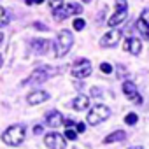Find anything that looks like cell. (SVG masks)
I'll return each mask as SVG.
<instances>
[{
  "mask_svg": "<svg viewBox=\"0 0 149 149\" xmlns=\"http://www.w3.org/2000/svg\"><path fill=\"white\" fill-rule=\"evenodd\" d=\"M2 140L7 146H19L25 140V126L23 125H13V126H9L4 132V135H2Z\"/></svg>",
  "mask_w": 149,
  "mask_h": 149,
  "instance_id": "obj_1",
  "label": "cell"
},
{
  "mask_svg": "<svg viewBox=\"0 0 149 149\" xmlns=\"http://www.w3.org/2000/svg\"><path fill=\"white\" fill-rule=\"evenodd\" d=\"M72 44H74V35L68 30H60L58 37H56V56L58 58L65 56L70 51Z\"/></svg>",
  "mask_w": 149,
  "mask_h": 149,
  "instance_id": "obj_2",
  "label": "cell"
},
{
  "mask_svg": "<svg viewBox=\"0 0 149 149\" xmlns=\"http://www.w3.org/2000/svg\"><path fill=\"white\" fill-rule=\"evenodd\" d=\"M109 116H111V111H109V107H107V105H104V104H97V105H93V109L88 112V118H86V121H88L90 125L97 126V125L104 123V121H105Z\"/></svg>",
  "mask_w": 149,
  "mask_h": 149,
  "instance_id": "obj_3",
  "label": "cell"
},
{
  "mask_svg": "<svg viewBox=\"0 0 149 149\" xmlns=\"http://www.w3.org/2000/svg\"><path fill=\"white\" fill-rule=\"evenodd\" d=\"M53 72H54L53 68L40 67V68L33 70V72L30 74V77H26L21 84H23V86H26V84H40V83H44V81H47V79L51 77V74H53Z\"/></svg>",
  "mask_w": 149,
  "mask_h": 149,
  "instance_id": "obj_4",
  "label": "cell"
},
{
  "mask_svg": "<svg viewBox=\"0 0 149 149\" xmlns=\"http://www.w3.org/2000/svg\"><path fill=\"white\" fill-rule=\"evenodd\" d=\"M128 14V6H126V0H116V13L111 16V19L107 21L109 26H118L126 19Z\"/></svg>",
  "mask_w": 149,
  "mask_h": 149,
  "instance_id": "obj_5",
  "label": "cell"
},
{
  "mask_svg": "<svg viewBox=\"0 0 149 149\" xmlns=\"http://www.w3.org/2000/svg\"><path fill=\"white\" fill-rule=\"evenodd\" d=\"M81 13H83V6H77L76 2H70V4H67V6H61L60 9L53 11V14H54L56 21H61V19H65V18H68V16L81 14Z\"/></svg>",
  "mask_w": 149,
  "mask_h": 149,
  "instance_id": "obj_6",
  "label": "cell"
},
{
  "mask_svg": "<svg viewBox=\"0 0 149 149\" xmlns=\"http://www.w3.org/2000/svg\"><path fill=\"white\" fill-rule=\"evenodd\" d=\"M90 74H91V61L88 58H81V60H77L76 63H74L72 76L76 79H84V77L90 76Z\"/></svg>",
  "mask_w": 149,
  "mask_h": 149,
  "instance_id": "obj_7",
  "label": "cell"
},
{
  "mask_svg": "<svg viewBox=\"0 0 149 149\" xmlns=\"http://www.w3.org/2000/svg\"><path fill=\"white\" fill-rule=\"evenodd\" d=\"M44 144L49 149H65V146H67L65 137L60 135V133H47L44 137Z\"/></svg>",
  "mask_w": 149,
  "mask_h": 149,
  "instance_id": "obj_8",
  "label": "cell"
},
{
  "mask_svg": "<svg viewBox=\"0 0 149 149\" xmlns=\"http://www.w3.org/2000/svg\"><path fill=\"white\" fill-rule=\"evenodd\" d=\"M119 40H121V32L111 30V32H107V33L100 39V46H102V47H114V46L119 44Z\"/></svg>",
  "mask_w": 149,
  "mask_h": 149,
  "instance_id": "obj_9",
  "label": "cell"
},
{
  "mask_svg": "<svg viewBox=\"0 0 149 149\" xmlns=\"http://www.w3.org/2000/svg\"><path fill=\"white\" fill-rule=\"evenodd\" d=\"M123 93L132 100V102H135V104H142V97L139 95V91H137V86L132 83V81H126L125 84H123Z\"/></svg>",
  "mask_w": 149,
  "mask_h": 149,
  "instance_id": "obj_10",
  "label": "cell"
},
{
  "mask_svg": "<svg viewBox=\"0 0 149 149\" xmlns=\"http://www.w3.org/2000/svg\"><path fill=\"white\" fill-rule=\"evenodd\" d=\"M123 49H125L126 53H130V54H139L140 49H142L140 39H137V37H128V39L125 40V44H123Z\"/></svg>",
  "mask_w": 149,
  "mask_h": 149,
  "instance_id": "obj_11",
  "label": "cell"
},
{
  "mask_svg": "<svg viewBox=\"0 0 149 149\" xmlns=\"http://www.w3.org/2000/svg\"><path fill=\"white\" fill-rule=\"evenodd\" d=\"M30 46H32V51H33L35 54H44V53H47V49L51 47V42H49L47 39H33V40L30 42Z\"/></svg>",
  "mask_w": 149,
  "mask_h": 149,
  "instance_id": "obj_12",
  "label": "cell"
},
{
  "mask_svg": "<svg viewBox=\"0 0 149 149\" xmlns=\"http://www.w3.org/2000/svg\"><path fill=\"white\" fill-rule=\"evenodd\" d=\"M63 116L58 112V111H49L47 114H46V125L47 126H51V128H58V126H61L63 125Z\"/></svg>",
  "mask_w": 149,
  "mask_h": 149,
  "instance_id": "obj_13",
  "label": "cell"
},
{
  "mask_svg": "<svg viewBox=\"0 0 149 149\" xmlns=\"http://www.w3.org/2000/svg\"><path fill=\"white\" fill-rule=\"evenodd\" d=\"M47 98H49V93H47V91H40V90H37V91H32V93L26 97V102H28L30 105H37V104L46 102Z\"/></svg>",
  "mask_w": 149,
  "mask_h": 149,
  "instance_id": "obj_14",
  "label": "cell"
},
{
  "mask_svg": "<svg viewBox=\"0 0 149 149\" xmlns=\"http://www.w3.org/2000/svg\"><path fill=\"white\" fill-rule=\"evenodd\" d=\"M88 107H90V98L86 95H77L72 100V109L74 111H84Z\"/></svg>",
  "mask_w": 149,
  "mask_h": 149,
  "instance_id": "obj_15",
  "label": "cell"
},
{
  "mask_svg": "<svg viewBox=\"0 0 149 149\" xmlns=\"http://www.w3.org/2000/svg\"><path fill=\"white\" fill-rule=\"evenodd\" d=\"M126 137V133L123 132V130H116V132H112L111 135H107L105 139H104V144H112V142H121L123 139Z\"/></svg>",
  "mask_w": 149,
  "mask_h": 149,
  "instance_id": "obj_16",
  "label": "cell"
},
{
  "mask_svg": "<svg viewBox=\"0 0 149 149\" xmlns=\"http://www.w3.org/2000/svg\"><path fill=\"white\" fill-rule=\"evenodd\" d=\"M135 28L139 30V33H142V37H144V39H147V40H149V23H146L142 18H139V21L135 23Z\"/></svg>",
  "mask_w": 149,
  "mask_h": 149,
  "instance_id": "obj_17",
  "label": "cell"
},
{
  "mask_svg": "<svg viewBox=\"0 0 149 149\" xmlns=\"http://www.w3.org/2000/svg\"><path fill=\"white\" fill-rule=\"evenodd\" d=\"M9 23V16H7V13H6V9L0 6V26H6Z\"/></svg>",
  "mask_w": 149,
  "mask_h": 149,
  "instance_id": "obj_18",
  "label": "cell"
},
{
  "mask_svg": "<svg viewBox=\"0 0 149 149\" xmlns=\"http://www.w3.org/2000/svg\"><path fill=\"white\" fill-rule=\"evenodd\" d=\"M65 139H68V140H76V139H77V130L67 128V130H65Z\"/></svg>",
  "mask_w": 149,
  "mask_h": 149,
  "instance_id": "obj_19",
  "label": "cell"
},
{
  "mask_svg": "<svg viewBox=\"0 0 149 149\" xmlns=\"http://www.w3.org/2000/svg\"><path fill=\"white\" fill-rule=\"evenodd\" d=\"M137 119H139V116H137L135 112H130V114H126L125 123H126V125H135V123H137Z\"/></svg>",
  "mask_w": 149,
  "mask_h": 149,
  "instance_id": "obj_20",
  "label": "cell"
},
{
  "mask_svg": "<svg viewBox=\"0 0 149 149\" xmlns=\"http://www.w3.org/2000/svg\"><path fill=\"white\" fill-rule=\"evenodd\" d=\"M84 26H86L84 19H81V18H77V19H74V30H77V32H81V30H83Z\"/></svg>",
  "mask_w": 149,
  "mask_h": 149,
  "instance_id": "obj_21",
  "label": "cell"
},
{
  "mask_svg": "<svg viewBox=\"0 0 149 149\" xmlns=\"http://www.w3.org/2000/svg\"><path fill=\"white\" fill-rule=\"evenodd\" d=\"M63 2H65V0H49V6H51L53 11H56V9H60L63 6Z\"/></svg>",
  "mask_w": 149,
  "mask_h": 149,
  "instance_id": "obj_22",
  "label": "cell"
},
{
  "mask_svg": "<svg viewBox=\"0 0 149 149\" xmlns=\"http://www.w3.org/2000/svg\"><path fill=\"white\" fill-rule=\"evenodd\" d=\"M100 70L104 74H111L112 72V67H111V63H100Z\"/></svg>",
  "mask_w": 149,
  "mask_h": 149,
  "instance_id": "obj_23",
  "label": "cell"
},
{
  "mask_svg": "<svg viewBox=\"0 0 149 149\" xmlns=\"http://www.w3.org/2000/svg\"><path fill=\"white\" fill-rule=\"evenodd\" d=\"M116 70H118V77H126V68H125V67L118 65V67H116Z\"/></svg>",
  "mask_w": 149,
  "mask_h": 149,
  "instance_id": "obj_24",
  "label": "cell"
},
{
  "mask_svg": "<svg viewBox=\"0 0 149 149\" xmlns=\"http://www.w3.org/2000/svg\"><path fill=\"white\" fill-rule=\"evenodd\" d=\"M140 18H142L146 23H149V9H144V11L140 13Z\"/></svg>",
  "mask_w": 149,
  "mask_h": 149,
  "instance_id": "obj_25",
  "label": "cell"
},
{
  "mask_svg": "<svg viewBox=\"0 0 149 149\" xmlns=\"http://www.w3.org/2000/svg\"><path fill=\"white\" fill-rule=\"evenodd\" d=\"M76 130H77L79 133H83V132L86 130V125H84V123H77V125H76Z\"/></svg>",
  "mask_w": 149,
  "mask_h": 149,
  "instance_id": "obj_26",
  "label": "cell"
},
{
  "mask_svg": "<svg viewBox=\"0 0 149 149\" xmlns=\"http://www.w3.org/2000/svg\"><path fill=\"white\" fill-rule=\"evenodd\" d=\"M33 133H35V135H40V133H42V126H40V125H35V126H33Z\"/></svg>",
  "mask_w": 149,
  "mask_h": 149,
  "instance_id": "obj_27",
  "label": "cell"
},
{
  "mask_svg": "<svg viewBox=\"0 0 149 149\" xmlns=\"http://www.w3.org/2000/svg\"><path fill=\"white\" fill-rule=\"evenodd\" d=\"M33 26H35V28H39V30H46V28H47V26H46V25H42V23H33Z\"/></svg>",
  "mask_w": 149,
  "mask_h": 149,
  "instance_id": "obj_28",
  "label": "cell"
},
{
  "mask_svg": "<svg viewBox=\"0 0 149 149\" xmlns=\"http://www.w3.org/2000/svg\"><path fill=\"white\" fill-rule=\"evenodd\" d=\"M25 2H26V6H32V4H33V0H25Z\"/></svg>",
  "mask_w": 149,
  "mask_h": 149,
  "instance_id": "obj_29",
  "label": "cell"
},
{
  "mask_svg": "<svg viewBox=\"0 0 149 149\" xmlns=\"http://www.w3.org/2000/svg\"><path fill=\"white\" fill-rule=\"evenodd\" d=\"M33 2H35V4H42V2H44V0H33Z\"/></svg>",
  "mask_w": 149,
  "mask_h": 149,
  "instance_id": "obj_30",
  "label": "cell"
},
{
  "mask_svg": "<svg viewBox=\"0 0 149 149\" xmlns=\"http://www.w3.org/2000/svg\"><path fill=\"white\" fill-rule=\"evenodd\" d=\"M4 40V33H0V42H2Z\"/></svg>",
  "mask_w": 149,
  "mask_h": 149,
  "instance_id": "obj_31",
  "label": "cell"
},
{
  "mask_svg": "<svg viewBox=\"0 0 149 149\" xmlns=\"http://www.w3.org/2000/svg\"><path fill=\"white\" fill-rule=\"evenodd\" d=\"M0 67H2V56H0Z\"/></svg>",
  "mask_w": 149,
  "mask_h": 149,
  "instance_id": "obj_32",
  "label": "cell"
},
{
  "mask_svg": "<svg viewBox=\"0 0 149 149\" xmlns=\"http://www.w3.org/2000/svg\"><path fill=\"white\" fill-rule=\"evenodd\" d=\"M130 149H142V147H130Z\"/></svg>",
  "mask_w": 149,
  "mask_h": 149,
  "instance_id": "obj_33",
  "label": "cell"
},
{
  "mask_svg": "<svg viewBox=\"0 0 149 149\" xmlns=\"http://www.w3.org/2000/svg\"><path fill=\"white\" fill-rule=\"evenodd\" d=\"M83 2H90V0H83Z\"/></svg>",
  "mask_w": 149,
  "mask_h": 149,
  "instance_id": "obj_34",
  "label": "cell"
}]
</instances>
